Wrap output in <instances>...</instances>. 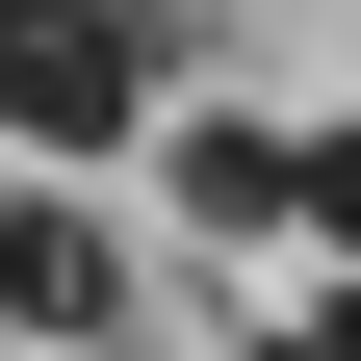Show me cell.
Wrapping results in <instances>:
<instances>
[{
    "label": "cell",
    "instance_id": "1",
    "mask_svg": "<svg viewBox=\"0 0 361 361\" xmlns=\"http://www.w3.org/2000/svg\"><path fill=\"white\" fill-rule=\"evenodd\" d=\"M0 129L26 155H129L155 129V0H0Z\"/></svg>",
    "mask_w": 361,
    "mask_h": 361
},
{
    "label": "cell",
    "instance_id": "2",
    "mask_svg": "<svg viewBox=\"0 0 361 361\" xmlns=\"http://www.w3.org/2000/svg\"><path fill=\"white\" fill-rule=\"evenodd\" d=\"M104 310H129V233L26 180V207H0V336H104Z\"/></svg>",
    "mask_w": 361,
    "mask_h": 361
},
{
    "label": "cell",
    "instance_id": "3",
    "mask_svg": "<svg viewBox=\"0 0 361 361\" xmlns=\"http://www.w3.org/2000/svg\"><path fill=\"white\" fill-rule=\"evenodd\" d=\"M180 233H310V129H258V104H180Z\"/></svg>",
    "mask_w": 361,
    "mask_h": 361
},
{
    "label": "cell",
    "instance_id": "4",
    "mask_svg": "<svg viewBox=\"0 0 361 361\" xmlns=\"http://www.w3.org/2000/svg\"><path fill=\"white\" fill-rule=\"evenodd\" d=\"M310 258H361V129H310Z\"/></svg>",
    "mask_w": 361,
    "mask_h": 361
},
{
    "label": "cell",
    "instance_id": "5",
    "mask_svg": "<svg viewBox=\"0 0 361 361\" xmlns=\"http://www.w3.org/2000/svg\"><path fill=\"white\" fill-rule=\"evenodd\" d=\"M258 361H361V258H336V310H284V336H258Z\"/></svg>",
    "mask_w": 361,
    "mask_h": 361
}]
</instances>
